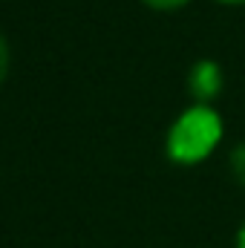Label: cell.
Wrapping results in <instances>:
<instances>
[{
  "instance_id": "obj_1",
  "label": "cell",
  "mask_w": 245,
  "mask_h": 248,
  "mask_svg": "<svg viewBox=\"0 0 245 248\" xmlns=\"http://www.w3.org/2000/svg\"><path fill=\"white\" fill-rule=\"evenodd\" d=\"M225 122L214 104H190L173 119L165 136V153L173 165H202L222 141Z\"/></svg>"
},
{
  "instance_id": "obj_2",
  "label": "cell",
  "mask_w": 245,
  "mask_h": 248,
  "mask_svg": "<svg viewBox=\"0 0 245 248\" xmlns=\"http://www.w3.org/2000/svg\"><path fill=\"white\" fill-rule=\"evenodd\" d=\"M184 84H187V95L193 98V104H214L222 95L225 69L214 58H199V61L190 63Z\"/></svg>"
},
{
  "instance_id": "obj_3",
  "label": "cell",
  "mask_w": 245,
  "mask_h": 248,
  "mask_svg": "<svg viewBox=\"0 0 245 248\" xmlns=\"http://www.w3.org/2000/svg\"><path fill=\"white\" fill-rule=\"evenodd\" d=\"M228 170H231L234 182L240 187H245V141L231 147V153H228Z\"/></svg>"
},
{
  "instance_id": "obj_4",
  "label": "cell",
  "mask_w": 245,
  "mask_h": 248,
  "mask_svg": "<svg viewBox=\"0 0 245 248\" xmlns=\"http://www.w3.org/2000/svg\"><path fill=\"white\" fill-rule=\"evenodd\" d=\"M147 9H153V12H179L184 9L190 0H141Z\"/></svg>"
},
{
  "instance_id": "obj_5",
  "label": "cell",
  "mask_w": 245,
  "mask_h": 248,
  "mask_svg": "<svg viewBox=\"0 0 245 248\" xmlns=\"http://www.w3.org/2000/svg\"><path fill=\"white\" fill-rule=\"evenodd\" d=\"M6 75H9V44H6V38L0 32V87H3Z\"/></svg>"
},
{
  "instance_id": "obj_6",
  "label": "cell",
  "mask_w": 245,
  "mask_h": 248,
  "mask_svg": "<svg viewBox=\"0 0 245 248\" xmlns=\"http://www.w3.org/2000/svg\"><path fill=\"white\" fill-rule=\"evenodd\" d=\"M234 248H245V219L240 222V228L234 234Z\"/></svg>"
},
{
  "instance_id": "obj_7",
  "label": "cell",
  "mask_w": 245,
  "mask_h": 248,
  "mask_svg": "<svg viewBox=\"0 0 245 248\" xmlns=\"http://www.w3.org/2000/svg\"><path fill=\"white\" fill-rule=\"evenodd\" d=\"M214 3H219V6H245V0H214Z\"/></svg>"
}]
</instances>
